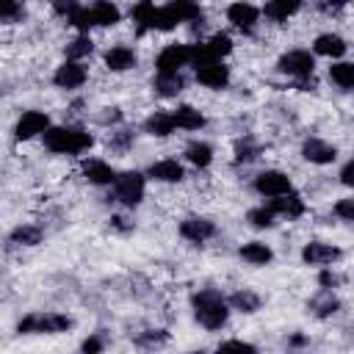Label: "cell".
<instances>
[{"label": "cell", "instance_id": "obj_7", "mask_svg": "<svg viewBox=\"0 0 354 354\" xmlns=\"http://www.w3.org/2000/svg\"><path fill=\"white\" fill-rule=\"evenodd\" d=\"M254 188H257V194H263V196H282V194L290 191V177L282 174V171H277V169H266V171L257 174Z\"/></svg>", "mask_w": 354, "mask_h": 354}, {"label": "cell", "instance_id": "obj_3", "mask_svg": "<svg viewBox=\"0 0 354 354\" xmlns=\"http://www.w3.org/2000/svg\"><path fill=\"white\" fill-rule=\"evenodd\" d=\"M69 326H72V318H66V315L33 313L17 324V332H22V335H55V332H66Z\"/></svg>", "mask_w": 354, "mask_h": 354}, {"label": "cell", "instance_id": "obj_29", "mask_svg": "<svg viewBox=\"0 0 354 354\" xmlns=\"http://www.w3.org/2000/svg\"><path fill=\"white\" fill-rule=\"evenodd\" d=\"M329 80L340 88H354V64L351 61H340L329 66Z\"/></svg>", "mask_w": 354, "mask_h": 354}, {"label": "cell", "instance_id": "obj_46", "mask_svg": "<svg viewBox=\"0 0 354 354\" xmlns=\"http://www.w3.org/2000/svg\"><path fill=\"white\" fill-rule=\"evenodd\" d=\"M111 224H113L116 230H130V224H127V218H122V216H113V218H111Z\"/></svg>", "mask_w": 354, "mask_h": 354}, {"label": "cell", "instance_id": "obj_23", "mask_svg": "<svg viewBox=\"0 0 354 354\" xmlns=\"http://www.w3.org/2000/svg\"><path fill=\"white\" fill-rule=\"evenodd\" d=\"M313 50H315L318 55H326V58H337V55H343V53H346V41H343L337 33H321V36L315 39Z\"/></svg>", "mask_w": 354, "mask_h": 354}, {"label": "cell", "instance_id": "obj_12", "mask_svg": "<svg viewBox=\"0 0 354 354\" xmlns=\"http://www.w3.org/2000/svg\"><path fill=\"white\" fill-rule=\"evenodd\" d=\"M257 17H260V11H257L252 3H232V6L227 8V19H230L238 30H246V33L257 25Z\"/></svg>", "mask_w": 354, "mask_h": 354}, {"label": "cell", "instance_id": "obj_15", "mask_svg": "<svg viewBox=\"0 0 354 354\" xmlns=\"http://www.w3.org/2000/svg\"><path fill=\"white\" fill-rule=\"evenodd\" d=\"M105 66H108L111 72L133 69V66H136V53H133V47H127V44H116V47H111V50L105 53Z\"/></svg>", "mask_w": 354, "mask_h": 354}, {"label": "cell", "instance_id": "obj_5", "mask_svg": "<svg viewBox=\"0 0 354 354\" xmlns=\"http://www.w3.org/2000/svg\"><path fill=\"white\" fill-rule=\"evenodd\" d=\"M277 66H279V72H285V75H290L296 80H304V77H313L315 61H313V55L307 50H290V53H285L279 58Z\"/></svg>", "mask_w": 354, "mask_h": 354}, {"label": "cell", "instance_id": "obj_20", "mask_svg": "<svg viewBox=\"0 0 354 354\" xmlns=\"http://www.w3.org/2000/svg\"><path fill=\"white\" fill-rule=\"evenodd\" d=\"M149 177L152 180H160V183H180L183 177H185V171H183V166L177 163V160H158V163H152L149 166Z\"/></svg>", "mask_w": 354, "mask_h": 354}, {"label": "cell", "instance_id": "obj_1", "mask_svg": "<svg viewBox=\"0 0 354 354\" xmlns=\"http://www.w3.org/2000/svg\"><path fill=\"white\" fill-rule=\"evenodd\" d=\"M91 144H94V138L77 127H50L44 133V147L58 155H80V152L91 149Z\"/></svg>", "mask_w": 354, "mask_h": 354}, {"label": "cell", "instance_id": "obj_30", "mask_svg": "<svg viewBox=\"0 0 354 354\" xmlns=\"http://www.w3.org/2000/svg\"><path fill=\"white\" fill-rule=\"evenodd\" d=\"M230 304H232L235 310H241V313H254V310L260 307V296L252 293V290H235V293L230 296Z\"/></svg>", "mask_w": 354, "mask_h": 354}, {"label": "cell", "instance_id": "obj_4", "mask_svg": "<svg viewBox=\"0 0 354 354\" xmlns=\"http://www.w3.org/2000/svg\"><path fill=\"white\" fill-rule=\"evenodd\" d=\"M113 199L127 205V207H136L144 199V174L141 171L116 174V180H113Z\"/></svg>", "mask_w": 354, "mask_h": 354}, {"label": "cell", "instance_id": "obj_21", "mask_svg": "<svg viewBox=\"0 0 354 354\" xmlns=\"http://www.w3.org/2000/svg\"><path fill=\"white\" fill-rule=\"evenodd\" d=\"M183 86H185V80L180 77V72H158V77L152 80V88L160 97H174L183 91Z\"/></svg>", "mask_w": 354, "mask_h": 354}, {"label": "cell", "instance_id": "obj_19", "mask_svg": "<svg viewBox=\"0 0 354 354\" xmlns=\"http://www.w3.org/2000/svg\"><path fill=\"white\" fill-rule=\"evenodd\" d=\"M174 127H177V122H174V116H171V113H166V111H155V113L144 122V130H147L149 136H158V138L171 136V133H174Z\"/></svg>", "mask_w": 354, "mask_h": 354}, {"label": "cell", "instance_id": "obj_18", "mask_svg": "<svg viewBox=\"0 0 354 354\" xmlns=\"http://www.w3.org/2000/svg\"><path fill=\"white\" fill-rule=\"evenodd\" d=\"M271 210L279 213V216H288V218H299L304 213V199L299 194H282V196H274L271 202Z\"/></svg>", "mask_w": 354, "mask_h": 354}, {"label": "cell", "instance_id": "obj_24", "mask_svg": "<svg viewBox=\"0 0 354 354\" xmlns=\"http://www.w3.org/2000/svg\"><path fill=\"white\" fill-rule=\"evenodd\" d=\"M171 116H174L177 127H183V130H199V127L205 124V116H202L196 108H191V105H180V108H174Z\"/></svg>", "mask_w": 354, "mask_h": 354}, {"label": "cell", "instance_id": "obj_32", "mask_svg": "<svg viewBox=\"0 0 354 354\" xmlns=\"http://www.w3.org/2000/svg\"><path fill=\"white\" fill-rule=\"evenodd\" d=\"M205 47H207V53H210L213 58H224V55H230V50H232V39H230L227 33H216V36H210V39L205 41Z\"/></svg>", "mask_w": 354, "mask_h": 354}, {"label": "cell", "instance_id": "obj_36", "mask_svg": "<svg viewBox=\"0 0 354 354\" xmlns=\"http://www.w3.org/2000/svg\"><path fill=\"white\" fill-rule=\"evenodd\" d=\"M274 216H277V213H274L271 207H252V210H249V224L263 230V227H271V224H274Z\"/></svg>", "mask_w": 354, "mask_h": 354}, {"label": "cell", "instance_id": "obj_35", "mask_svg": "<svg viewBox=\"0 0 354 354\" xmlns=\"http://www.w3.org/2000/svg\"><path fill=\"white\" fill-rule=\"evenodd\" d=\"M91 50H94V41H91V39H88V36L83 33V36H77V39H75V41H72V44L66 47V55H69V58L75 61V58L91 55Z\"/></svg>", "mask_w": 354, "mask_h": 354}, {"label": "cell", "instance_id": "obj_28", "mask_svg": "<svg viewBox=\"0 0 354 354\" xmlns=\"http://www.w3.org/2000/svg\"><path fill=\"white\" fill-rule=\"evenodd\" d=\"M185 158H188L194 166L205 169V166H210V160H213V147L205 144V141H191V144L185 147Z\"/></svg>", "mask_w": 354, "mask_h": 354}, {"label": "cell", "instance_id": "obj_22", "mask_svg": "<svg viewBox=\"0 0 354 354\" xmlns=\"http://www.w3.org/2000/svg\"><path fill=\"white\" fill-rule=\"evenodd\" d=\"M88 11H91V22H94V25H102V28L116 25V22H119V17H122V14H119V8H116L111 0H97Z\"/></svg>", "mask_w": 354, "mask_h": 354}, {"label": "cell", "instance_id": "obj_25", "mask_svg": "<svg viewBox=\"0 0 354 354\" xmlns=\"http://www.w3.org/2000/svg\"><path fill=\"white\" fill-rule=\"evenodd\" d=\"M241 257H243L246 263H252V266H266V263H271L274 252H271L266 243L252 241V243H243V246H241Z\"/></svg>", "mask_w": 354, "mask_h": 354}, {"label": "cell", "instance_id": "obj_6", "mask_svg": "<svg viewBox=\"0 0 354 354\" xmlns=\"http://www.w3.org/2000/svg\"><path fill=\"white\" fill-rule=\"evenodd\" d=\"M191 64V44H169L155 58L158 72H180V66Z\"/></svg>", "mask_w": 354, "mask_h": 354}, {"label": "cell", "instance_id": "obj_10", "mask_svg": "<svg viewBox=\"0 0 354 354\" xmlns=\"http://www.w3.org/2000/svg\"><path fill=\"white\" fill-rule=\"evenodd\" d=\"M53 80H55V86H61V88H80V86L86 83V69H83L77 61H64V64L55 69Z\"/></svg>", "mask_w": 354, "mask_h": 354}, {"label": "cell", "instance_id": "obj_41", "mask_svg": "<svg viewBox=\"0 0 354 354\" xmlns=\"http://www.w3.org/2000/svg\"><path fill=\"white\" fill-rule=\"evenodd\" d=\"M130 141H133V133L119 130V133H113V138H111L108 144H111V149H127V147H130Z\"/></svg>", "mask_w": 354, "mask_h": 354}, {"label": "cell", "instance_id": "obj_31", "mask_svg": "<svg viewBox=\"0 0 354 354\" xmlns=\"http://www.w3.org/2000/svg\"><path fill=\"white\" fill-rule=\"evenodd\" d=\"M39 241H41V230L30 224H22L11 232V243H19V246H36Z\"/></svg>", "mask_w": 354, "mask_h": 354}, {"label": "cell", "instance_id": "obj_40", "mask_svg": "<svg viewBox=\"0 0 354 354\" xmlns=\"http://www.w3.org/2000/svg\"><path fill=\"white\" fill-rule=\"evenodd\" d=\"M166 340H169V335H166L163 329H158V332H144V335L138 337L141 346H158V343H166Z\"/></svg>", "mask_w": 354, "mask_h": 354}, {"label": "cell", "instance_id": "obj_33", "mask_svg": "<svg viewBox=\"0 0 354 354\" xmlns=\"http://www.w3.org/2000/svg\"><path fill=\"white\" fill-rule=\"evenodd\" d=\"M257 155H260V149H257V144H254L252 138H241V141L235 144V160H238V163H252Z\"/></svg>", "mask_w": 354, "mask_h": 354}, {"label": "cell", "instance_id": "obj_11", "mask_svg": "<svg viewBox=\"0 0 354 354\" xmlns=\"http://www.w3.org/2000/svg\"><path fill=\"white\" fill-rule=\"evenodd\" d=\"M340 257V249L329 246V243H321V241H313L301 249V260L310 263V266H329Z\"/></svg>", "mask_w": 354, "mask_h": 354}, {"label": "cell", "instance_id": "obj_38", "mask_svg": "<svg viewBox=\"0 0 354 354\" xmlns=\"http://www.w3.org/2000/svg\"><path fill=\"white\" fill-rule=\"evenodd\" d=\"M53 8H55V14H61V17H66V22L80 11V3L77 0H53Z\"/></svg>", "mask_w": 354, "mask_h": 354}, {"label": "cell", "instance_id": "obj_2", "mask_svg": "<svg viewBox=\"0 0 354 354\" xmlns=\"http://www.w3.org/2000/svg\"><path fill=\"white\" fill-rule=\"evenodd\" d=\"M194 315L205 329H221L227 324L230 310L218 290H199L194 296Z\"/></svg>", "mask_w": 354, "mask_h": 354}, {"label": "cell", "instance_id": "obj_17", "mask_svg": "<svg viewBox=\"0 0 354 354\" xmlns=\"http://www.w3.org/2000/svg\"><path fill=\"white\" fill-rule=\"evenodd\" d=\"M83 174H86V177H88V183H94V185H108V183H113V180H116L113 169H111L105 160H97V158L83 160Z\"/></svg>", "mask_w": 354, "mask_h": 354}, {"label": "cell", "instance_id": "obj_34", "mask_svg": "<svg viewBox=\"0 0 354 354\" xmlns=\"http://www.w3.org/2000/svg\"><path fill=\"white\" fill-rule=\"evenodd\" d=\"M310 307L315 310V315L326 318V315H332V313L337 310V299H335V296L326 290V293H321L318 299H313V301H310Z\"/></svg>", "mask_w": 354, "mask_h": 354}, {"label": "cell", "instance_id": "obj_43", "mask_svg": "<svg viewBox=\"0 0 354 354\" xmlns=\"http://www.w3.org/2000/svg\"><path fill=\"white\" fill-rule=\"evenodd\" d=\"M221 348L224 351H254V346L252 343H243V340H227V343H221Z\"/></svg>", "mask_w": 354, "mask_h": 354}, {"label": "cell", "instance_id": "obj_26", "mask_svg": "<svg viewBox=\"0 0 354 354\" xmlns=\"http://www.w3.org/2000/svg\"><path fill=\"white\" fill-rule=\"evenodd\" d=\"M169 8L180 22H202V8L196 0H171Z\"/></svg>", "mask_w": 354, "mask_h": 354}, {"label": "cell", "instance_id": "obj_37", "mask_svg": "<svg viewBox=\"0 0 354 354\" xmlns=\"http://www.w3.org/2000/svg\"><path fill=\"white\" fill-rule=\"evenodd\" d=\"M0 19H3V22H17V19H22V3H19V0H0Z\"/></svg>", "mask_w": 354, "mask_h": 354}, {"label": "cell", "instance_id": "obj_14", "mask_svg": "<svg viewBox=\"0 0 354 354\" xmlns=\"http://www.w3.org/2000/svg\"><path fill=\"white\" fill-rule=\"evenodd\" d=\"M301 155L310 160V163H332L337 158V149L321 138H307L304 147H301Z\"/></svg>", "mask_w": 354, "mask_h": 354}, {"label": "cell", "instance_id": "obj_45", "mask_svg": "<svg viewBox=\"0 0 354 354\" xmlns=\"http://www.w3.org/2000/svg\"><path fill=\"white\" fill-rule=\"evenodd\" d=\"M83 351H102V340H97V337H88V340H83V346H80Z\"/></svg>", "mask_w": 354, "mask_h": 354}, {"label": "cell", "instance_id": "obj_39", "mask_svg": "<svg viewBox=\"0 0 354 354\" xmlns=\"http://www.w3.org/2000/svg\"><path fill=\"white\" fill-rule=\"evenodd\" d=\"M335 213H337L340 218H346V221H354V196L340 199V202L335 205Z\"/></svg>", "mask_w": 354, "mask_h": 354}, {"label": "cell", "instance_id": "obj_42", "mask_svg": "<svg viewBox=\"0 0 354 354\" xmlns=\"http://www.w3.org/2000/svg\"><path fill=\"white\" fill-rule=\"evenodd\" d=\"M340 183L348 185V188H354V158L340 169Z\"/></svg>", "mask_w": 354, "mask_h": 354}, {"label": "cell", "instance_id": "obj_44", "mask_svg": "<svg viewBox=\"0 0 354 354\" xmlns=\"http://www.w3.org/2000/svg\"><path fill=\"white\" fill-rule=\"evenodd\" d=\"M318 282H321L324 288H335V285H340V277L332 274V271H321V274H318Z\"/></svg>", "mask_w": 354, "mask_h": 354}, {"label": "cell", "instance_id": "obj_16", "mask_svg": "<svg viewBox=\"0 0 354 354\" xmlns=\"http://www.w3.org/2000/svg\"><path fill=\"white\" fill-rule=\"evenodd\" d=\"M158 8H160V6H155L152 0H138V3L133 6V22H136L138 33H144V30H155Z\"/></svg>", "mask_w": 354, "mask_h": 354}, {"label": "cell", "instance_id": "obj_27", "mask_svg": "<svg viewBox=\"0 0 354 354\" xmlns=\"http://www.w3.org/2000/svg\"><path fill=\"white\" fill-rule=\"evenodd\" d=\"M299 8H301V0H268L266 3V17L282 22V19L293 17Z\"/></svg>", "mask_w": 354, "mask_h": 354}, {"label": "cell", "instance_id": "obj_13", "mask_svg": "<svg viewBox=\"0 0 354 354\" xmlns=\"http://www.w3.org/2000/svg\"><path fill=\"white\" fill-rule=\"evenodd\" d=\"M180 235H183L185 241L202 243V241H207V238L216 235V227H213V221H207V218H185V221L180 224Z\"/></svg>", "mask_w": 354, "mask_h": 354}, {"label": "cell", "instance_id": "obj_8", "mask_svg": "<svg viewBox=\"0 0 354 354\" xmlns=\"http://www.w3.org/2000/svg\"><path fill=\"white\" fill-rule=\"evenodd\" d=\"M47 130H50V116L47 113H41V111H25L19 116L14 133H17L19 141H28V138H33L39 133H47Z\"/></svg>", "mask_w": 354, "mask_h": 354}, {"label": "cell", "instance_id": "obj_47", "mask_svg": "<svg viewBox=\"0 0 354 354\" xmlns=\"http://www.w3.org/2000/svg\"><path fill=\"white\" fill-rule=\"evenodd\" d=\"M346 3H348V0H326V6H329V8H343Z\"/></svg>", "mask_w": 354, "mask_h": 354}, {"label": "cell", "instance_id": "obj_9", "mask_svg": "<svg viewBox=\"0 0 354 354\" xmlns=\"http://www.w3.org/2000/svg\"><path fill=\"white\" fill-rule=\"evenodd\" d=\"M196 80L207 88H224L230 83V72L218 58H213V61H205L196 66Z\"/></svg>", "mask_w": 354, "mask_h": 354}]
</instances>
